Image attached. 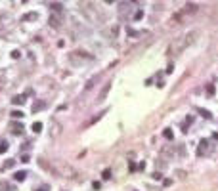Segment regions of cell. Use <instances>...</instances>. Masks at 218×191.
Returning a JSON list of instances; mask_svg holds the SVG:
<instances>
[{
    "instance_id": "cell-14",
    "label": "cell",
    "mask_w": 218,
    "mask_h": 191,
    "mask_svg": "<svg viewBox=\"0 0 218 191\" xmlns=\"http://www.w3.org/2000/svg\"><path fill=\"white\" fill-rule=\"evenodd\" d=\"M8 147H10V145H8V141H6V140H0V155H4V153L8 151Z\"/></svg>"
},
{
    "instance_id": "cell-7",
    "label": "cell",
    "mask_w": 218,
    "mask_h": 191,
    "mask_svg": "<svg viewBox=\"0 0 218 191\" xmlns=\"http://www.w3.org/2000/svg\"><path fill=\"white\" fill-rule=\"evenodd\" d=\"M197 36H199V32H197V31H189L188 35L184 36L186 44H188V46H191V44H193V42H195V40H197Z\"/></svg>"
},
{
    "instance_id": "cell-15",
    "label": "cell",
    "mask_w": 218,
    "mask_h": 191,
    "mask_svg": "<svg viewBox=\"0 0 218 191\" xmlns=\"http://www.w3.org/2000/svg\"><path fill=\"white\" fill-rule=\"evenodd\" d=\"M197 111L201 113V117H203V119H212V113H211V111H207V109H201V107H199Z\"/></svg>"
},
{
    "instance_id": "cell-29",
    "label": "cell",
    "mask_w": 218,
    "mask_h": 191,
    "mask_svg": "<svg viewBox=\"0 0 218 191\" xmlns=\"http://www.w3.org/2000/svg\"><path fill=\"white\" fill-rule=\"evenodd\" d=\"M36 191H48V187L44 185V187H40V189H36Z\"/></svg>"
},
{
    "instance_id": "cell-28",
    "label": "cell",
    "mask_w": 218,
    "mask_h": 191,
    "mask_svg": "<svg viewBox=\"0 0 218 191\" xmlns=\"http://www.w3.org/2000/svg\"><path fill=\"white\" fill-rule=\"evenodd\" d=\"M21 162H29V155H21Z\"/></svg>"
},
{
    "instance_id": "cell-13",
    "label": "cell",
    "mask_w": 218,
    "mask_h": 191,
    "mask_svg": "<svg viewBox=\"0 0 218 191\" xmlns=\"http://www.w3.org/2000/svg\"><path fill=\"white\" fill-rule=\"evenodd\" d=\"M23 101H25V96H14L12 97V103L14 105H23Z\"/></svg>"
},
{
    "instance_id": "cell-24",
    "label": "cell",
    "mask_w": 218,
    "mask_h": 191,
    "mask_svg": "<svg viewBox=\"0 0 218 191\" xmlns=\"http://www.w3.org/2000/svg\"><path fill=\"white\" fill-rule=\"evenodd\" d=\"M111 178V170H103V180H109Z\"/></svg>"
},
{
    "instance_id": "cell-20",
    "label": "cell",
    "mask_w": 218,
    "mask_h": 191,
    "mask_svg": "<svg viewBox=\"0 0 218 191\" xmlns=\"http://www.w3.org/2000/svg\"><path fill=\"white\" fill-rule=\"evenodd\" d=\"M36 17H38V14H35V12H33V14H27L25 17H23V21H31V19H36Z\"/></svg>"
},
{
    "instance_id": "cell-26",
    "label": "cell",
    "mask_w": 218,
    "mask_h": 191,
    "mask_svg": "<svg viewBox=\"0 0 218 191\" xmlns=\"http://www.w3.org/2000/svg\"><path fill=\"white\" fill-rule=\"evenodd\" d=\"M142 15H144V12L138 10V12H136V15H134V19H142Z\"/></svg>"
},
{
    "instance_id": "cell-4",
    "label": "cell",
    "mask_w": 218,
    "mask_h": 191,
    "mask_svg": "<svg viewBox=\"0 0 218 191\" xmlns=\"http://www.w3.org/2000/svg\"><path fill=\"white\" fill-rule=\"evenodd\" d=\"M211 145H209V140H201L199 141V147H197V155H207Z\"/></svg>"
},
{
    "instance_id": "cell-22",
    "label": "cell",
    "mask_w": 218,
    "mask_h": 191,
    "mask_svg": "<svg viewBox=\"0 0 218 191\" xmlns=\"http://www.w3.org/2000/svg\"><path fill=\"white\" fill-rule=\"evenodd\" d=\"M186 10H188V12H197V6H195V4H188Z\"/></svg>"
},
{
    "instance_id": "cell-27",
    "label": "cell",
    "mask_w": 218,
    "mask_h": 191,
    "mask_svg": "<svg viewBox=\"0 0 218 191\" xmlns=\"http://www.w3.org/2000/svg\"><path fill=\"white\" fill-rule=\"evenodd\" d=\"M207 92H209V94H214V86H212V84H209V86H207Z\"/></svg>"
},
{
    "instance_id": "cell-23",
    "label": "cell",
    "mask_w": 218,
    "mask_h": 191,
    "mask_svg": "<svg viewBox=\"0 0 218 191\" xmlns=\"http://www.w3.org/2000/svg\"><path fill=\"white\" fill-rule=\"evenodd\" d=\"M4 79H6V69H0V82H4Z\"/></svg>"
},
{
    "instance_id": "cell-19",
    "label": "cell",
    "mask_w": 218,
    "mask_h": 191,
    "mask_svg": "<svg viewBox=\"0 0 218 191\" xmlns=\"http://www.w3.org/2000/svg\"><path fill=\"white\" fill-rule=\"evenodd\" d=\"M165 138H167V140H172V138H174V134H172V130L170 128H165Z\"/></svg>"
},
{
    "instance_id": "cell-5",
    "label": "cell",
    "mask_w": 218,
    "mask_h": 191,
    "mask_svg": "<svg viewBox=\"0 0 218 191\" xmlns=\"http://www.w3.org/2000/svg\"><path fill=\"white\" fill-rule=\"evenodd\" d=\"M10 130H12V134H15V136H19V134H23V124L21 123H15V120H12L10 123Z\"/></svg>"
},
{
    "instance_id": "cell-25",
    "label": "cell",
    "mask_w": 218,
    "mask_h": 191,
    "mask_svg": "<svg viewBox=\"0 0 218 191\" xmlns=\"http://www.w3.org/2000/svg\"><path fill=\"white\" fill-rule=\"evenodd\" d=\"M19 55H21V52H19V50H14V52H12V58H14V59H17Z\"/></svg>"
},
{
    "instance_id": "cell-10",
    "label": "cell",
    "mask_w": 218,
    "mask_h": 191,
    "mask_svg": "<svg viewBox=\"0 0 218 191\" xmlns=\"http://www.w3.org/2000/svg\"><path fill=\"white\" fill-rule=\"evenodd\" d=\"M46 107V101H35L33 103V111L36 113V111H42V109Z\"/></svg>"
},
{
    "instance_id": "cell-18",
    "label": "cell",
    "mask_w": 218,
    "mask_h": 191,
    "mask_svg": "<svg viewBox=\"0 0 218 191\" xmlns=\"http://www.w3.org/2000/svg\"><path fill=\"white\" fill-rule=\"evenodd\" d=\"M31 128H33L35 134H38L40 130H42V123H33V126H31Z\"/></svg>"
},
{
    "instance_id": "cell-3",
    "label": "cell",
    "mask_w": 218,
    "mask_h": 191,
    "mask_svg": "<svg viewBox=\"0 0 218 191\" xmlns=\"http://www.w3.org/2000/svg\"><path fill=\"white\" fill-rule=\"evenodd\" d=\"M59 134H61V124H59L58 120H52V123H50V136L58 138Z\"/></svg>"
},
{
    "instance_id": "cell-6",
    "label": "cell",
    "mask_w": 218,
    "mask_h": 191,
    "mask_svg": "<svg viewBox=\"0 0 218 191\" xmlns=\"http://www.w3.org/2000/svg\"><path fill=\"white\" fill-rule=\"evenodd\" d=\"M48 23H50V27H54V29H59V27H61V17H59L58 14H52L50 19H48Z\"/></svg>"
},
{
    "instance_id": "cell-21",
    "label": "cell",
    "mask_w": 218,
    "mask_h": 191,
    "mask_svg": "<svg viewBox=\"0 0 218 191\" xmlns=\"http://www.w3.org/2000/svg\"><path fill=\"white\" fill-rule=\"evenodd\" d=\"M12 117H14V119H21L23 113H21V111H12Z\"/></svg>"
},
{
    "instance_id": "cell-9",
    "label": "cell",
    "mask_w": 218,
    "mask_h": 191,
    "mask_svg": "<svg viewBox=\"0 0 218 191\" xmlns=\"http://www.w3.org/2000/svg\"><path fill=\"white\" fill-rule=\"evenodd\" d=\"M103 115H105V111H102V113H98V115H96V117H92V119H90V120H88V123H86V126H92V124H94V123H98V120L102 119Z\"/></svg>"
},
{
    "instance_id": "cell-12",
    "label": "cell",
    "mask_w": 218,
    "mask_h": 191,
    "mask_svg": "<svg viewBox=\"0 0 218 191\" xmlns=\"http://www.w3.org/2000/svg\"><path fill=\"white\" fill-rule=\"evenodd\" d=\"M50 8L54 10V14H59V12L63 10V4H59V2H52V4H50Z\"/></svg>"
},
{
    "instance_id": "cell-2",
    "label": "cell",
    "mask_w": 218,
    "mask_h": 191,
    "mask_svg": "<svg viewBox=\"0 0 218 191\" xmlns=\"http://www.w3.org/2000/svg\"><path fill=\"white\" fill-rule=\"evenodd\" d=\"M188 48V44H186V40H184V36H182L180 40H174V42L170 44V48H168V54H180L182 50H186Z\"/></svg>"
},
{
    "instance_id": "cell-16",
    "label": "cell",
    "mask_w": 218,
    "mask_h": 191,
    "mask_svg": "<svg viewBox=\"0 0 218 191\" xmlns=\"http://www.w3.org/2000/svg\"><path fill=\"white\" fill-rule=\"evenodd\" d=\"M14 178H15L17 182H23V180L27 178V172H15V174H14Z\"/></svg>"
},
{
    "instance_id": "cell-11",
    "label": "cell",
    "mask_w": 218,
    "mask_h": 191,
    "mask_svg": "<svg viewBox=\"0 0 218 191\" xmlns=\"http://www.w3.org/2000/svg\"><path fill=\"white\" fill-rule=\"evenodd\" d=\"M96 82H98V76H92V79H90V80H88V82H86V86H84V90H86V92H88V90H92Z\"/></svg>"
},
{
    "instance_id": "cell-1",
    "label": "cell",
    "mask_w": 218,
    "mask_h": 191,
    "mask_svg": "<svg viewBox=\"0 0 218 191\" xmlns=\"http://www.w3.org/2000/svg\"><path fill=\"white\" fill-rule=\"evenodd\" d=\"M54 166H56V172H58V176H61V178H77V176H79V172H77L71 164L58 162V164H54Z\"/></svg>"
},
{
    "instance_id": "cell-8",
    "label": "cell",
    "mask_w": 218,
    "mask_h": 191,
    "mask_svg": "<svg viewBox=\"0 0 218 191\" xmlns=\"http://www.w3.org/2000/svg\"><path fill=\"white\" fill-rule=\"evenodd\" d=\"M109 90H111V82H107L105 86L102 88V92H100V96H98V101H103L107 97V94H109Z\"/></svg>"
},
{
    "instance_id": "cell-17",
    "label": "cell",
    "mask_w": 218,
    "mask_h": 191,
    "mask_svg": "<svg viewBox=\"0 0 218 191\" xmlns=\"http://www.w3.org/2000/svg\"><path fill=\"white\" fill-rule=\"evenodd\" d=\"M14 164H15V161H14V159H8L6 162H4V166H2V168H4V170H8V168H14Z\"/></svg>"
}]
</instances>
